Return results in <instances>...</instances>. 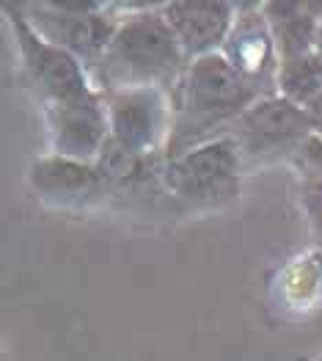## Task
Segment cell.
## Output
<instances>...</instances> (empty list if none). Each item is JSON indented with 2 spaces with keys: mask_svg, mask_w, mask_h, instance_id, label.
<instances>
[{
  "mask_svg": "<svg viewBox=\"0 0 322 361\" xmlns=\"http://www.w3.org/2000/svg\"><path fill=\"white\" fill-rule=\"evenodd\" d=\"M160 8L163 3L135 6L121 20L102 59L88 69L99 94L147 86L171 91L179 83L190 61L182 53Z\"/></svg>",
  "mask_w": 322,
  "mask_h": 361,
  "instance_id": "cell-2",
  "label": "cell"
},
{
  "mask_svg": "<svg viewBox=\"0 0 322 361\" xmlns=\"http://www.w3.org/2000/svg\"><path fill=\"white\" fill-rule=\"evenodd\" d=\"M25 14L33 30L56 44L61 50L72 53L78 61L91 69L102 53L108 50L111 39L116 36L124 17L116 11L121 6L105 3H72V0H39V3H17Z\"/></svg>",
  "mask_w": 322,
  "mask_h": 361,
  "instance_id": "cell-3",
  "label": "cell"
},
{
  "mask_svg": "<svg viewBox=\"0 0 322 361\" xmlns=\"http://www.w3.org/2000/svg\"><path fill=\"white\" fill-rule=\"evenodd\" d=\"M44 119H47L53 154L69 157V160L97 163L99 152L111 138L108 111L99 91L86 99L44 108Z\"/></svg>",
  "mask_w": 322,
  "mask_h": 361,
  "instance_id": "cell-9",
  "label": "cell"
},
{
  "mask_svg": "<svg viewBox=\"0 0 322 361\" xmlns=\"http://www.w3.org/2000/svg\"><path fill=\"white\" fill-rule=\"evenodd\" d=\"M262 11L273 28L281 61L314 53L317 28L322 20V3L314 0H273L262 3Z\"/></svg>",
  "mask_w": 322,
  "mask_h": 361,
  "instance_id": "cell-12",
  "label": "cell"
},
{
  "mask_svg": "<svg viewBox=\"0 0 322 361\" xmlns=\"http://www.w3.org/2000/svg\"><path fill=\"white\" fill-rule=\"evenodd\" d=\"M317 361H322V356H320V359H317Z\"/></svg>",
  "mask_w": 322,
  "mask_h": 361,
  "instance_id": "cell-17",
  "label": "cell"
},
{
  "mask_svg": "<svg viewBox=\"0 0 322 361\" xmlns=\"http://www.w3.org/2000/svg\"><path fill=\"white\" fill-rule=\"evenodd\" d=\"M111 138L135 154H163L171 124L174 102L168 89H124L102 94ZM166 157V154H163Z\"/></svg>",
  "mask_w": 322,
  "mask_h": 361,
  "instance_id": "cell-7",
  "label": "cell"
},
{
  "mask_svg": "<svg viewBox=\"0 0 322 361\" xmlns=\"http://www.w3.org/2000/svg\"><path fill=\"white\" fill-rule=\"evenodd\" d=\"M33 193L50 204H80L91 196H102L111 185L94 163L69 160L61 154H44L28 169Z\"/></svg>",
  "mask_w": 322,
  "mask_h": 361,
  "instance_id": "cell-11",
  "label": "cell"
},
{
  "mask_svg": "<svg viewBox=\"0 0 322 361\" xmlns=\"http://www.w3.org/2000/svg\"><path fill=\"white\" fill-rule=\"evenodd\" d=\"M240 3L229 0H176L163 3V17L176 36L187 61L215 56L223 50Z\"/></svg>",
  "mask_w": 322,
  "mask_h": 361,
  "instance_id": "cell-10",
  "label": "cell"
},
{
  "mask_svg": "<svg viewBox=\"0 0 322 361\" xmlns=\"http://www.w3.org/2000/svg\"><path fill=\"white\" fill-rule=\"evenodd\" d=\"M317 94H322V59L317 53L300 59L281 61L278 69V97L306 108Z\"/></svg>",
  "mask_w": 322,
  "mask_h": 361,
  "instance_id": "cell-13",
  "label": "cell"
},
{
  "mask_svg": "<svg viewBox=\"0 0 322 361\" xmlns=\"http://www.w3.org/2000/svg\"><path fill=\"white\" fill-rule=\"evenodd\" d=\"M240 169H242L240 147L232 135H223L168 160L160 180L166 190L182 202L221 204L237 196Z\"/></svg>",
  "mask_w": 322,
  "mask_h": 361,
  "instance_id": "cell-5",
  "label": "cell"
},
{
  "mask_svg": "<svg viewBox=\"0 0 322 361\" xmlns=\"http://www.w3.org/2000/svg\"><path fill=\"white\" fill-rule=\"evenodd\" d=\"M262 99L221 53L187 63L185 75L171 89L174 124L166 144V163L185 152L229 135L237 119Z\"/></svg>",
  "mask_w": 322,
  "mask_h": 361,
  "instance_id": "cell-1",
  "label": "cell"
},
{
  "mask_svg": "<svg viewBox=\"0 0 322 361\" xmlns=\"http://www.w3.org/2000/svg\"><path fill=\"white\" fill-rule=\"evenodd\" d=\"M306 116H309V124H311V135L322 138V94H317L306 105Z\"/></svg>",
  "mask_w": 322,
  "mask_h": 361,
  "instance_id": "cell-15",
  "label": "cell"
},
{
  "mask_svg": "<svg viewBox=\"0 0 322 361\" xmlns=\"http://www.w3.org/2000/svg\"><path fill=\"white\" fill-rule=\"evenodd\" d=\"M237 141L242 160L264 163L278 157H292L311 135V124L306 108L295 105L284 97H262L256 99L229 130Z\"/></svg>",
  "mask_w": 322,
  "mask_h": 361,
  "instance_id": "cell-6",
  "label": "cell"
},
{
  "mask_svg": "<svg viewBox=\"0 0 322 361\" xmlns=\"http://www.w3.org/2000/svg\"><path fill=\"white\" fill-rule=\"evenodd\" d=\"M221 56L232 63V69L259 97L278 94L281 56L273 28L262 11V3H240L237 20Z\"/></svg>",
  "mask_w": 322,
  "mask_h": 361,
  "instance_id": "cell-8",
  "label": "cell"
},
{
  "mask_svg": "<svg viewBox=\"0 0 322 361\" xmlns=\"http://www.w3.org/2000/svg\"><path fill=\"white\" fill-rule=\"evenodd\" d=\"M295 160H297V166L303 169V174L309 177V182L322 185V138L309 135V138L303 141V147L297 149Z\"/></svg>",
  "mask_w": 322,
  "mask_h": 361,
  "instance_id": "cell-14",
  "label": "cell"
},
{
  "mask_svg": "<svg viewBox=\"0 0 322 361\" xmlns=\"http://www.w3.org/2000/svg\"><path fill=\"white\" fill-rule=\"evenodd\" d=\"M314 53L322 59V20H320V28H317V42H314Z\"/></svg>",
  "mask_w": 322,
  "mask_h": 361,
  "instance_id": "cell-16",
  "label": "cell"
},
{
  "mask_svg": "<svg viewBox=\"0 0 322 361\" xmlns=\"http://www.w3.org/2000/svg\"><path fill=\"white\" fill-rule=\"evenodd\" d=\"M3 14H6L8 28L14 33L23 69H25L30 86L36 89L44 108L63 105V102H75V99H86L91 94H97L86 63L78 61L72 53H66V50H61L56 44H50L47 39H42L33 30V25L25 20V14H23L20 6L6 3L3 6Z\"/></svg>",
  "mask_w": 322,
  "mask_h": 361,
  "instance_id": "cell-4",
  "label": "cell"
}]
</instances>
